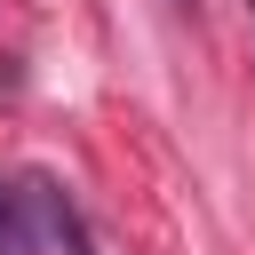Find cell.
<instances>
[{
	"mask_svg": "<svg viewBox=\"0 0 255 255\" xmlns=\"http://www.w3.org/2000/svg\"><path fill=\"white\" fill-rule=\"evenodd\" d=\"M32 207H40V231H48L56 255H96V239H88V223H80L64 183H32Z\"/></svg>",
	"mask_w": 255,
	"mask_h": 255,
	"instance_id": "6da1fadb",
	"label": "cell"
},
{
	"mask_svg": "<svg viewBox=\"0 0 255 255\" xmlns=\"http://www.w3.org/2000/svg\"><path fill=\"white\" fill-rule=\"evenodd\" d=\"M0 255H32V231H24V207L8 183H0Z\"/></svg>",
	"mask_w": 255,
	"mask_h": 255,
	"instance_id": "7a4b0ae2",
	"label": "cell"
},
{
	"mask_svg": "<svg viewBox=\"0 0 255 255\" xmlns=\"http://www.w3.org/2000/svg\"><path fill=\"white\" fill-rule=\"evenodd\" d=\"M175 8H191V0H175Z\"/></svg>",
	"mask_w": 255,
	"mask_h": 255,
	"instance_id": "3957f363",
	"label": "cell"
}]
</instances>
